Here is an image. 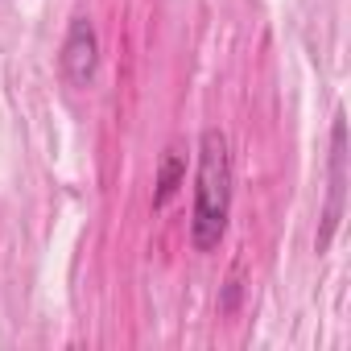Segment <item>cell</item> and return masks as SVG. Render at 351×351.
Instances as JSON below:
<instances>
[{
  "label": "cell",
  "instance_id": "6da1fadb",
  "mask_svg": "<svg viewBox=\"0 0 351 351\" xmlns=\"http://www.w3.org/2000/svg\"><path fill=\"white\" fill-rule=\"evenodd\" d=\"M228 211H232V153H228V136L219 128H207L199 136V186H195V219H191V244L199 252L219 248Z\"/></svg>",
  "mask_w": 351,
  "mask_h": 351
},
{
  "label": "cell",
  "instance_id": "7a4b0ae2",
  "mask_svg": "<svg viewBox=\"0 0 351 351\" xmlns=\"http://www.w3.org/2000/svg\"><path fill=\"white\" fill-rule=\"evenodd\" d=\"M343 199H347V120H343V112H335V124H330V191H326V207H322L318 252L330 248V240L343 223Z\"/></svg>",
  "mask_w": 351,
  "mask_h": 351
},
{
  "label": "cell",
  "instance_id": "3957f363",
  "mask_svg": "<svg viewBox=\"0 0 351 351\" xmlns=\"http://www.w3.org/2000/svg\"><path fill=\"white\" fill-rule=\"evenodd\" d=\"M95 62H99L95 25H91V17L79 13V17L71 21V29H66V42H62V58H58L62 79H66L71 87H87V83L95 79Z\"/></svg>",
  "mask_w": 351,
  "mask_h": 351
},
{
  "label": "cell",
  "instance_id": "277c9868",
  "mask_svg": "<svg viewBox=\"0 0 351 351\" xmlns=\"http://www.w3.org/2000/svg\"><path fill=\"white\" fill-rule=\"evenodd\" d=\"M182 178H186V153H182L178 145H169V149L161 153V165H157V195H153V207H165V203L173 199V191L182 186Z\"/></svg>",
  "mask_w": 351,
  "mask_h": 351
}]
</instances>
